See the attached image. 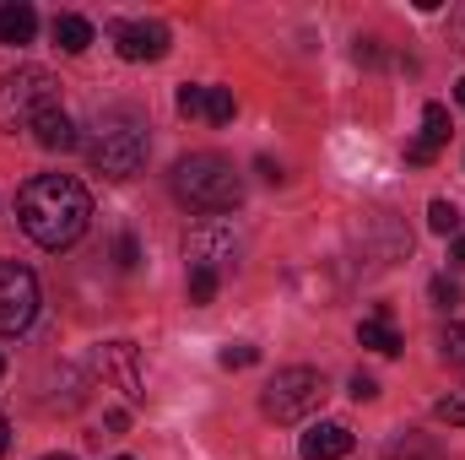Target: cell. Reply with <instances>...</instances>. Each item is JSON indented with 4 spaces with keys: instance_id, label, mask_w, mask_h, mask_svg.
I'll use <instances>...</instances> for the list:
<instances>
[{
    "instance_id": "cell-1",
    "label": "cell",
    "mask_w": 465,
    "mask_h": 460,
    "mask_svg": "<svg viewBox=\"0 0 465 460\" xmlns=\"http://www.w3.org/2000/svg\"><path fill=\"white\" fill-rule=\"evenodd\" d=\"M16 223L44 249H71L93 228V195L71 174H38L16 190Z\"/></svg>"
},
{
    "instance_id": "cell-2",
    "label": "cell",
    "mask_w": 465,
    "mask_h": 460,
    "mask_svg": "<svg viewBox=\"0 0 465 460\" xmlns=\"http://www.w3.org/2000/svg\"><path fill=\"white\" fill-rule=\"evenodd\" d=\"M173 195L195 212H238L243 206V174L223 152H190L173 163Z\"/></svg>"
},
{
    "instance_id": "cell-3",
    "label": "cell",
    "mask_w": 465,
    "mask_h": 460,
    "mask_svg": "<svg viewBox=\"0 0 465 460\" xmlns=\"http://www.w3.org/2000/svg\"><path fill=\"white\" fill-rule=\"evenodd\" d=\"M152 141H146V119L135 109H104L93 119V135H87V163L109 179H130L141 163H146Z\"/></svg>"
},
{
    "instance_id": "cell-4",
    "label": "cell",
    "mask_w": 465,
    "mask_h": 460,
    "mask_svg": "<svg viewBox=\"0 0 465 460\" xmlns=\"http://www.w3.org/2000/svg\"><path fill=\"white\" fill-rule=\"evenodd\" d=\"M49 109H60V82L44 65H16L11 76H0V130L5 135L33 130L38 115Z\"/></svg>"
},
{
    "instance_id": "cell-5",
    "label": "cell",
    "mask_w": 465,
    "mask_h": 460,
    "mask_svg": "<svg viewBox=\"0 0 465 460\" xmlns=\"http://www.w3.org/2000/svg\"><path fill=\"white\" fill-rule=\"evenodd\" d=\"M320 401H325V374L309 368V363L276 368V374L265 379V390H260V412H265L271 423H303V417L320 412Z\"/></svg>"
},
{
    "instance_id": "cell-6",
    "label": "cell",
    "mask_w": 465,
    "mask_h": 460,
    "mask_svg": "<svg viewBox=\"0 0 465 460\" xmlns=\"http://www.w3.org/2000/svg\"><path fill=\"white\" fill-rule=\"evenodd\" d=\"M38 320V276L16 260H0V336L27 331Z\"/></svg>"
},
{
    "instance_id": "cell-7",
    "label": "cell",
    "mask_w": 465,
    "mask_h": 460,
    "mask_svg": "<svg viewBox=\"0 0 465 460\" xmlns=\"http://www.w3.org/2000/svg\"><path fill=\"white\" fill-rule=\"evenodd\" d=\"M114 49H119V60H163L168 55V27L163 22H114Z\"/></svg>"
},
{
    "instance_id": "cell-8",
    "label": "cell",
    "mask_w": 465,
    "mask_h": 460,
    "mask_svg": "<svg viewBox=\"0 0 465 460\" xmlns=\"http://www.w3.org/2000/svg\"><path fill=\"white\" fill-rule=\"evenodd\" d=\"M303 460H347L351 455V428L347 423H314L298 445Z\"/></svg>"
},
{
    "instance_id": "cell-9",
    "label": "cell",
    "mask_w": 465,
    "mask_h": 460,
    "mask_svg": "<svg viewBox=\"0 0 465 460\" xmlns=\"http://www.w3.org/2000/svg\"><path fill=\"white\" fill-rule=\"evenodd\" d=\"M444 141H450V109H444V104H428V109H422V135L406 146V157H411V163H433Z\"/></svg>"
},
{
    "instance_id": "cell-10",
    "label": "cell",
    "mask_w": 465,
    "mask_h": 460,
    "mask_svg": "<svg viewBox=\"0 0 465 460\" xmlns=\"http://www.w3.org/2000/svg\"><path fill=\"white\" fill-rule=\"evenodd\" d=\"M44 152H76L82 146V135H76V119L65 115V109H49V115H38V125L27 130Z\"/></svg>"
},
{
    "instance_id": "cell-11",
    "label": "cell",
    "mask_w": 465,
    "mask_h": 460,
    "mask_svg": "<svg viewBox=\"0 0 465 460\" xmlns=\"http://www.w3.org/2000/svg\"><path fill=\"white\" fill-rule=\"evenodd\" d=\"M38 38V11L27 5V0H5L0 5V44L5 49H22V44H33Z\"/></svg>"
},
{
    "instance_id": "cell-12",
    "label": "cell",
    "mask_w": 465,
    "mask_h": 460,
    "mask_svg": "<svg viewBox=\"0 0 465 460\" xmlns=\"http://www.w3.org/2000/svg\"><path fill=\"white\" fill-rule=\"evenodd\" d=\"M104 374H114L119 390L130 395V401H141L146 390H141V363H135V346L130 342H109L104 346Z\"/></svg>"
},
{
    "instance_id": "cell-13",
    "label": "cell",
    "mask_w": 465,
    "mask_h": 460,
    "mask_svg": "<svg viewBox=\"0 0 465 460\" xmlns=\"http://www.w3.org/2000/svg\"><path fill=\"white\" fill-rule=\"evenodd\" d=\"M384 460H444V450H439V439L401 428V434H390V445H384Z\"/></svg>"
},
{
    "instance_id": "cell-14",
    "label": "cell",
    "mask_w": 465,
    "mask_h": 460,
    "mask_svg": "<svg viewBox=\"0 0 465 460\" xmlns=\"http://www.w3.org/2000/svg\"><path fill=\"white\" fill-rule=\"evenodd\" d=\"M357 342L368 346V352H379V357H395V352H401V331H395L390 315L379 309V315H368V320L357 325Z\"/></svg>"
},
{
    "instance_id": "cell-15",
    "label": "cell",
    "mask_w": 465,
    "mask_h": 460,
    "mask_svg": "<svg viewBox=\"0 0 465 460\" xmlns=\"http://www.w3.org/2000/svg\"><path fill=\"white\" fill-rule=\"evenodd\" d=\"M238 255V244H232L228 233H190V265H223V260H232Z\"/></svg>"
},
{
    "instance_id": "cell-16",
    "label": "cell",
    "mask_w": 465,
    "mask_h": 460,
    "mask_svg": "<svg viewBox=\"0 0 465 460\" xmlns=\"http://www.w3.org/2000/svg\"><path fill=\"white\" fill-rule=\"evenodd\" d=\"M54 44H60V55H82L87 44H93V22L87 16H76V11H65V16H54Z\"/></svg>"
},
{
    "instance_id": "cell-17",
    "label": "cell",
    "mask_w": 465,
    "mask_h": 460,
    "mask_svg": "<svg viewBox=\"0 0 465 460\" xmlns=\"http://www.w3.org/2000/svg\"><path fill=\"white\" fill-rule=\"evenodd\" d=\"M217 282H223V276H217L212 265H190V304H212V298H217Z\"/></svg>"
},
{
    "instance_id": "cell-18",
    "label": "cell",
    "mask_w": 465,
    "mask_h": 460,
    "mask_svg": "<svg viewBox=\"0 0 465 460\" xmlns=\"http://www.w3.org/2000/svg\"><path fill=\"white\" fill-rule=\"evenodd\" d=\"M232 115H238V104H232L228 87H206V115H201V119H212V125H228Z\"/></svg>"
},
{
    "instance_id": "cell-19",
    "label": "cell",
    "mask_w": 465,
    "mask_h": 460,
    "mask_svg": "<svg viewBox=\"0 0 465 460\" xmlns=\"http://www.w3.org/2000/svg\"><path fill=\"white\" fill-rule=\"evenodd\" d=\"M439 352H444V363H455V368H465V320H455V325H444V336H439Z\"/></svg>"
},
{
    "instance_id": "cell-20",
    "label": "cell",
    "mask_w": 465,
    "mask_h": 460,
    "mask_svg": "<svg viewBox=\"0 0 465 460\" xmlns=\"http://www.w3.org/2000/svg\"><path fill=\"white\" fill-rule=\"evenodd\" d=\"M433 417H439V423H450V428H465V385H460V390H450L444 401H433Z\"/></svg>"
},
{
    "instance_id": "cell-21",
    "label": "cell",
    "mask_w": 465,
    "mask_h": 460,
    "mask_svg": "<svg viewBox=\"0 0 465 460\" xmlns=\"http://www.w3.org/2000/svg\"><path fill=\"white\" fill-rule=\"evenodd\" d=\"M428 228L444 233V238L460 228V212H455V201H433V206H428Z\"/></svg>"
},
{
    "instance_id": "cell-22",
    "label": "cell",
    "mask_w": 465,
    "mask_h": 460,
    "mask_svg": "<svg viewBox=\"0 0 465 460\" xmlns=\"http://www.w3.org/2000/svg\"><path fill=\"white\" fill-rule=\"evenodd\" d=\"M217 363H223V368H254V363H260V346L232 342V346H223V352H217Z\"/></svg>"
},
{
    "instance_id": "cell-23",
    "label": "cell",
    "mask_w": 465,
    "mask_h": 460,
    "mask_svg": "<svg viewBox=\"0 0 465 460\" xmlns=\"http://www.w3.org/2000/svg\"><path fill=\"white\" fill-rule=\"evenodd\" d=\"M179 115L184 119L206 115V87H201V82H184V87H179Z\"/></svg>"
},
{
    "instance_id": "cell-24",
    "label": "cell",
    "mask_w": 465,
    "mask_h": 460,
    "mask_svg": "<svg viewBox=\"0 0 465 460\" xmlns=\"http://www.w3.org/2000/svg\"><path fill=\"white\" fill-rule=\"evenodd\" d=\"M428 293H433V304H439V309H460V282L433 276V287H428Z\"/></svg>"
},
{
    "instance_id": "cell-25",
    "label": "cell",
    "mask_w": 465,
    "mask_h": 460,
    "mask_svg": "<svg viewBox=\"0 0 465 460\" xmlns=\"http://www.w3.org/2000/svg\"><path fill=\"white\" fill-rule=\"evenodd\" d=\"M114 260H119V271H135V265H141V244H135L130 233L114 238Z\"/></svg>"
},
{
    "instance_id": "cell-26",
    "label": "cell",
    "mask_w": 465,
    "mask_h": 460,
    "mask_svg": "<svg viewBox=\"0 0 465 460\" xmlns=\"http://www.w3.org/2000/svg\"><path fill=\"white\" fill-rule=\"evenodd\" d=\"M351 401H373V395H379V379H373V374H351Z\"/></svg>"
},
{
    "instance_id": "cell-27",
    "label": "cell",
    "mask_w": 465,
    "mask_h": 460,
    "mask_svg": "<svg viewBox=\"0 0 465 460\" xmlns=\"http://www.w3.org/2000/svg\"><path fill=\"white\" fill-rule=\"evenodd\" d=\"M450 255H455V265H465V238H455V244H450Z\"/></svg>"
},
{
    "instance_id": "cell-28",
    "label": "cell",
    "mask_w": 465,
    "mask_h": 460,
    "mask_svg": "<svg viewBox=\"0 0 465 460\" xmlns=\"http://www.w3.org/2000/svg\"><path fill=\"white\" fill-rule=\"evenodd\" d=\"M455 33H460V49H465V5L455 11Z\"/></svg>"
},
{
    "instance_id": "cell-29",
    "label": "cell",
    "mask_w": 465,
    "mask_h": 460,
    "mask_svg": "<svg viewBox=\"0 0 465 460\" xmlns=\"http://www.w3.org/2000/svg\"><path fill=\"white\" fill-rule=\"evenodd\" d=\"M5 445H11V428H5V417H0V455H5Z\"/></svg>"
},
{
    "instance_id": "cell-30",
    "label": "cell",
    "mask_w": 465,
    "mask_h": 460,
    "mask_svg": "<svg viewBox=\"0 0 465 460\" xmlns=\"http://www.w3.org/2000/svg\"><path fill=\"white\" fill-rule=\"evenodd\" d=\"M455 104H460V109H465V76H460V82H455Z\"/></svg>"
},
{
    "instance_id": "cell-31",
    "label": "cell",
    "mask_w": 465,
    "mask_h": 460,
    "mask_svg": "<svg viewBox=\"0 0 465 460\" xmlns=\"http://www.w3.org/2000/svg\"><path fill=\"white\" fill-rule=\"evenodd\" d=\"M44 460H71V455H44Z\"/></svg>"
},
{
    "instance_id": "cell-32",
    "label": "cell",
    "mask_w": 465,
    "mask_h": 460,
    "mask_svg": "<svg viewBox=\"0 0 465 460\" xmlns=\"http://www.w3.org/2000/svg\"><path fill=\"white\" fill-rule=\"evenodd\" d=\"M0 374H5V357H0Z\"/></svg>"
},
{
    "instance_id": "cell-33",
    "label": "cell",
    "mask_w": 465,
    "mask_h": 460,
    "mask_svg": "<svg viewBox=\"0 0 465 460\" xmlns=\"http://www.w3.org/2000/svg\"><path fill=\"white\" fill-rule=\"evenodd\" d=\"M119 460H130V455H119Z\"/></svg>"
}]
</instances>
